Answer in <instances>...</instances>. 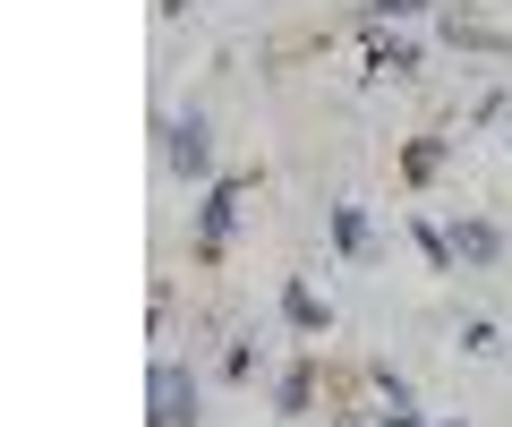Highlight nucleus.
Returning <instances> with one entry per match:
<instances>
[{
  "label": "nucleus",
  "mask_w": 512,
  "mask_h": 427,
  "mask_svg": "<svg viewBox=\"0 0 512 427\" xmlns=\"http://www.w3.org/2000/svg\"><path fill=\"white\" fill-rule=\"evenodd\" d=\"M146 402H154V427H188V419H197V376H188L180 359H154Z\"/></svg>",
  "instance_id": "f257e3e1"
},
{
  "label": "nucleus",
  "mask_w": 512,
  "mask_h": 427,
  "mask_svg": "<svg viewBox=\"0 0 512 427\" xmlns=\"http://www.w3.org/2000/svg\"><path fill=\"white\" fill-rule=\"evenodd\" d=\"M333 240H342V248H367V223H359V205H342V214H333Z\"/></svg>",
  "instance_id": "0eeeda50"
},
{
  "label": "nucleus",
  "mask_w": 512,
  "mask_h": 427,
  "mask_svg": "<svg viewBox=\"0 0 512 427\" xmlns=\"http://www.w3.org/2000/svg\"><path fill=\"white\" fill-rule=\"evenodd\" d=\"M427 0H376V18H419Z\"/></svg>",
  "instance_id": "6e6552de"
},
{
  "label": "nucleus",
  "mask_w": 512,
  "mask_h": 427,
  "mask_svg": "<svg viewBox=\"0 0 512 427\" xmlns=\"http://www.w3.org/2000/svg\"><path fill=\"white\" fill-rule=\"evenodd\" d=\"M171 171H180V180H205V171H214V137H205V120L197 112H180V120H171Z\"/></svg>",
  "instance_id": "f03ea898"
},
{
  "label": "nucleus",
  "mask_w": 512,
  "mask_h": 427,
  "mask_svg": "<svg viewBox=\"0 0 512 427\" xmlns=\"http://www.w3.org/2000/svg\"><path fill=\"white\" fill-rule=\"evenodd\" d=\"M376 69H384V77H410V69H419V52H410V43H384Z\"/></svg>",
  "instance_id": "423d86ee"
},
{
  "label": "nucleus",
  "mask_w": 512,
  "mask_h": 427,
  "mask_svg": "<svg viewBox=\"0 0 512 427\" xmlns=\"http://www.w3.org/2000/svg\"><path fill=\"white\" fill-rule=\"evenodd\" d=\"M453 257L495 265V257H504V231H495V223H461V231H453Z\"/></svg>",
  "instance_id": "20e7f679"
},
{
  "label": "nucleus",
  "mask_w": 512,
  "mask_h": 427,
  "mask_svg": "<svg viewBox=\"0 0 512 427\" xmlns=\"http://www.w3.org/2000/svg\"><path fill=\"white\" fill-rule=\"evenodd\" d=\"M239 205H248V188H239V180H222L214 197H205V214H197V248H205V257H214V248L231 240V223H239Z\"/></svg>",
  "instance_id": "7ed1b4c3"
},
{
  "label": "nucleus",
  "mask_w": 512,
  "mask_h": 427,
  "mask_svg": "<svg viewBox=\"0 0 512 427\" xmlns=\"http://www.w3.org/2000/svg\"><path fill=\"white\" fill-rule=\"evenodd\" d=\"M282 316H291L299 334H325V308H316V299L299 291V282H291V291H282Z\"/></svg>",
  "instance_id": "39448f33"
}]
</instances>
